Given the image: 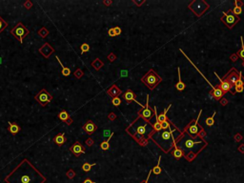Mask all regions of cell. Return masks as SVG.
Returning a JSON list of instances; mask_svg holds the SVG:
<instances>
[{"label":"cell","instance_id":"39","mask_svg":"<svg viewBox=\"0 0 244 183\" xmlns=\"http://www.w3.org/2000/svg\"><path fill=\"white\" fill-rule=\"evenodd\" d=\"M66 176H67L68 178H69V179H72V178L75 176V172L72 169H69L66 172Z\"/></svg>","mask_w":244,"mask_h":183},{"label":"cell","instance_id":"11","mask_svg":"<svg viewBox=\"0 0 244 183\" xmlns=\"http://www.w3.org/2000/svg\"><path fill=\"white\" fill-rule=\"evenodd\" d=\"M35 99L39 103L42 107H46L47 105L50 104L53 101V95L49 92H47L46 89H42L36 93L35 96Z\"/></svg>","mask_w":244,"mask_h":183},{"label":"cell","instance_id":"4","mask_svg":"<svg viewBox=\"0 0 244 183\" xmlns=\"http://www.w3.org/2000/svg\"><path fill=\"white\" fill-rule=\"evenodd\" d=\"M175 132L177 133V132H180V130L177 127H174V129L171 127L168 130H162L160 132L153 131L152 134L150 135V139H152L164 153L168 154L172 152L174 145H177V137L174 135Z\"/></svg>","mask_w":244,"mask_h":183},{"label":"cell","instance_id":"36","mask_svg":"<svg viewBox=\"0 0 244 183\" xmlns=\"http://www.w3.org/2000/svg\"><path fill=\"white\" fill-rule=\"evenodd\" d=\"M7 27H8V23L1 17V16H0V33H1Z\"/></svg>","mask_w":244,"mask_h":183},{"label":"cell","instance_id":"40","mask_svg":"<svg viewBox=\"0 0 244 183\" xmlns=\"http://www.w3.org/2000/svg\"><path fill=\"white\" fill-rule=\"evenodd\" d=\"M215 113H214V114L211 116V117H208L206 118V124L209 126V127H211L214 125V123H215V119H214V117H215Z\"/></svg>","mask_w":244,"mask_h":183},{"label":"cell","instance_id":"25","mask_svg":"<svg viewBox=\"0 0 244 183\" xmlns=\"http://www.w3.org/2000/svg\"><path fill=\"white\" fill-rule=\"evenodd\" d=\"M177 74H178V82L175 84V89H177V91H179V92H181V91H183L184 89H185V87H186V85L184 84L183 82H182V80H181V76H180V69H179V68H177Z\"/></svg>","mask_w":244,"mask_h":183},{"label":"cell","instance_id":"18","mask_svg":"<svg viewBox=\"0 0 244 183\" xmlns=\"http://www.w3.org/2000/svg\"><path fill=\"white\" fill-rule=\"evenodd\" d=\"M57 117L59 120L65 122L68 126H70L72 123V117H71V114H69V113H68L66 110H61L60 112H59Z\"/></svg>","mask_w":244,"mask_h":183},{"label":"cell","instance_id":"45","mask_svg":"<svg viewBox=\"0 0 244 183\" xmlns=\"http://www.w3.org/2000/svg\"><path fill=\"white\" fill-rule=\"evenodd\" d=\"M114 32H115V35H117H117H121V33H122V30H121V28H120V27H118V26H115V27H114Z\"/></svg>","mask_w":244,"mask_h":183},{"label":"cell","instance_id":"6","mask_svg":"<svg viewBox=\"0 0 244 183\" xmlns=\"http://www.w3.org/2000/svg\"><path fill=\"white\" fill-rule=\"evenodd\" d=\"M201 113H202V110L199 111L198 116L196 117L195 120H192L189 124L185 127V129L183 130V132H185V133L192 135V137H198V135H200V133H204L203 128L201 126H199V124H198V120H199Z\"/></svg>","mask_w":244,"mask_h":183},{"label":"cell","instance_id":"15","mask_svg":"<svg viewBox=\"0 0 244 183\" xmlns=\"http://www.w3.org/2000/svg\"><path fill=\"white\" fill-rule=\"evenodd\" d=\"M215 75L217 76V78L219 79V81H220L219 84H217V86L219 87L222 91H223V93H226L230 92L231 93H232V95H235V87L232 86V85H231L228 81H226V80H224V79H221L220 76H218L216 74H215Z\"/></svg>","mask_w":244,"mask_h":183},{"label":"cell","instance_id":"43","mask_svg":"<svg viewBox=\"0 0 244 183\" xmlns=\"http://www.w3.org/2000/svg\"><path fill=\"white\" fill-rule=\"evenodd\" d=\"M117 114H115L114 113H113V112L110 113V114H108V119H109V120H111V121H114L115 119H117Z\"/></svg>","mask_w":244,"mask_h":183},{"label":"cell","instance_id":"27","mask_svg":"<svg viewBox=\"0 0 244 183\" xmlns=\"http://www.w3.org/2000/svg\"><path fill=\"white\" fill-rule=\"evenodd\" d=\"M171 107H172V104H170V105L168 106V108H166L160 114H157V120L159 121L160 123L164 122V121H166V120H168V118H167L166 114L168 113V111H169V109H170Z\"/></svg>","mask_w":244,"mask_h":183},{"label":"cell","instance_id":"1","mask_svg":"<svg viewBox=\"0 0 244 183\" xmlns=\"http://www.w3.org/2000/svg\"><path fill=\"white\" fill-rule=\"evenodd\" d=\"M46 180L43 174L26 158L5 178L6 183H45Z\"/></svg>","mask_w":244,"mask_h":183},{"label":"cell","instance_id":"42","mask_svg":"<svg viewBox=\"0 0 244 183\" xmlns=\"http://www.w3.org/2000/svg\"><path fill=\"white\" fill-rule=\"evenodd\" d=\"M85 144L88 146V147H92L93 144H95V141H93V139L91 138V137H88V139L85 141Z\"/></svg>","mask_w":244,"mask_h":183},{"label":"cell","instance_id":"50","mask_svg":"<svg viewBox=\"0 0 244 183\" xmlns=\"http://www.w3.org/2000/svg\"><path fill=\"white\" fill-rule=\"evenodd\" d=\"M103 4L106 6H110V5H112L113 4V1H111V0L110 1H103Z\"/></svg>","mask_w":244,"mask_h":183},{"label":"cell","instance_id":"3","mask_svg":"<svg viewBox=\"0 0 244 183\" xmlns=\"http://www.w3.org/2000/svg\"><path fill=\"white\" fill-rule=\"evenodd\" d=\"M177 145L184 154H192L193 156L195 157L207 146V142L201 135L192 137L185 132H182L181 137L177 140Z\"/></svg>","mask_w":244,"mask_h":183},{"label":"cell","instance_id":"26","mask_svg":"<svg viewBox=\"0 0 244 183\" xmlns=\"http://www.w3.org/2000/svg\"><path fill=\"white\" fill-rule=\"evenodd\" d=\"M91 65H92V67L93 68V69L98 72V71H100L101 68L104 66V63H103V61H101L98 57H96L95 60L92 61Z\"/></svg>","mask_w":244,"mask_h":183},{"label":"cell","instance_id":"8","mask_svg":"<svg viewBox=\"0 0 244 183\" xmlns=\"http://www.w3.org/2000/svg\"><path fill=\"white\" fill-rule=\"evenodd\" d=\"M29 33H30V31L24 26V24L22 22H18L11 31V35H14L21 44L23 43V39Z\"/></svg>","mask_w":244,"mask_h":183},{"label":"cell","instance_id":"37","mask_svg":"<svg viewBox=\"0 0 244 183\" xmlns=\"http://www.w3.org/2000/svg\"><path fill=\"white\" fill-rule=\"evenodd\" d=\"M172 125H174V124H172V123L170 122L169 119H168V120H166V121L161 123L162 130H168L169 128H171V127H172Z\"/></svg>","mask_w":244,"mask_h":183},{"label":"cell","instance_id":"35","mask_svg":"<svg viewBox=\"0 0 244 183\" xmlns=\"http://www.w3.org/2000/svg\"><path fill=\"white\" fill-rule=\"evenodd\" d=\"M83 75H84V72L81 69H79V68L74 72V76H75V78H77V79H80Z\"/></svg>","mask_w":244,"mask_h":183},{"label":"cell","instance_id":"49","mask_svg":"<svg viewBox=\"0 0 244 183\" xmlns=\"http://www.w3.org/2000/svg\"><path fill=\"white\" fill-rule=\"evenodd\" d=\"M82 183H96V182H95V181H93V180H92L90 177H88V178H86V179H85Z\"/></svg>","mask_w":244,"mask_h":183},{"label":"cell","instance_id":"38","mask_svg":"<svg viewBox=\"0 0 244 183\" xmlns=\"http://www.w3.org/2000/svg\"><path fill=\"white\" fill-rule=\"evenodd\" d=\"M121 102L122 100L119 98V97H114V98H112V100H111V103H112L114 106H115V107H118L119 105L121 104Z\"/></svg>","mask_w":244,"mask_h":183},{"label":"cell","instance_id":"30","mask_svg":"<svg viewBox=\"0 0 244 183\" xmlns=\"http://www.w3.org/2000/svg\"><path fill=\"white\" fill-rule=\"evenodd\" d=\"M50 33V32L48 31V29L47 28H45V27H42L39 31L37 32V35H39L40 37H42V38H45L47 35H48Z\"/></svg>","mask_w":244,"mask_h":183},{"label":"cell","instance_id":"48","mask_svg":"<svg viewBox=\"0 0 244 183\" xmlns=\"http://www.w3.org/2000/svg\"><path fill=\"white\" fill-rule=\"evenodd\" d=\"M152 172H153V171H152V170H151V171H150V172H149V174H148V176H147V178H146V179H145L144 181H142V182H141V183H148V182H149V178H150V176H151V174H152Z\"/></svg>","mask_w":244,"mask_h":183},{"label":"cell","instance_id":"19","mask_svg":"<svg viewBox=\"0 0 244 183\" xmlns=\"http://www.w3.org/2000/svg\"><path fill=\"white\" fill-rule=\"evenodd\" d=\"M107 95H110L112 98H114V97H117L120 95H122V90L117 86V84H113L112 86H111V88H109L108 90H107Z\"/></svg>","mask_w":244,"mask_h":183},{"label":"cell","instance_id":"46","mask_svg":"<svg viewBox=\"0 0 244 183\" xmlns=\"http://www.w3.org/2000/svg\"><path fill=\"white\" fill-rule=\"evenodd\" d=\"M108 35H109V36H111V37H114V36H117V35H115V32H114V28H111V29H109V31H108Z\"/></svg>","mask_w":244,"mask_h":183},{"label":"cell","instance_id":"28","mask_svg":"<svg viewBox=\"0 0 244 183\" xmlns=\"http://www.w3.org/2000/svg\"><path fill=\"white\" fill-rule=\"evenodd\" d=\"M114 134V133H111V135L108 137V139L107 140H103L101 143H100V148H101V150H103V151H108L109 149H110V140L111 138L113 137V135Z\"/></svg>","mask_w":244,"mask_h":183},{"label":"cell","instance_id":"5","mask_svg":"<svg viewBox=\"0 0 244 183\" xmlns=\"http://www.w3.org/2000/svg\"><path fill=\"white\" fill-rule=\"evenodd\" d=\"M140 80L145 86L148 87L151 91H153L161 83L162 78H161V76H159L156 73L155 70L150 69L148 71V73L145 74L142 77H141Z\"/></svg>","mask_w":244,"mask_h":183},{"label":"cell","instance_id":"23","mask_svg":"<svg viewBox=\"0 0 244 183\" xmlns=\"http://www.w3.org/2000/svg\"><path fill=\"white\" fill-rule=\"evenodd\" d=\"M172 155L175 157L177 159L181 158V157H185V154L177 147V145H174V149L172 150Z\"/></svg>","mask_w":244,"mask_h":183},{"label":"cell","instance_id":"44","mask_svg":"<svg viewBox=\"0 0 244 183\" xmlns=\"http://www.w3.org/2000/svg\"><path fill=\"white\" fill-rule=\"evenodd\" d=\"M23 6H24L25 9L30 10V9H31V8L33 7V2L29 1V0H28V1H26V2H25V3L23 4Z\"/></svg>","mask_w":244,"mask_h":183},{"label":"cell","instance_id":"13","mask_svg":"<svg viewBox=\"0 0 244 183\" xmlns=\"http://www.w3.org/2000/svg\"><path fill=\"white\" fill-rule=\"evenodd\" d=\"M70 152L72 153V155L78 157V156H80V155L86 153V149H85V147L79 141L76 140V141L70 147Z\"/></svg>","mask_w":244,"mask_h":183},{"label":"cell","instance_id":"47","mask_svg":"<svg viewBox=\"0 0 244 183\" xmlns=\"http://www.w3.org/2000/svg\"><path fill=\"white\" fill-rule=\"evenodd\" d=\"M244 91V86H237L235 87V93H242Z\"/></svg>","mask_w":244,"mask_h":183},{"label":"cell","instance_id":"22","mask_svg":"<svg viewBox=\"0 0 244 183\" xmlns=\"http://www.w3.org/2000/svg\"><path fill=\"white\" fill-rule=\"evenodd\" d=\"M225 93H223V91H222L221 89L217 86V85L216 87H214V89H213V96L216 100H219L220 98L223 97Z\"/></svg>","mask_w":244,"mask_h":183},{"label":"cell","instance_id":"41","mask_svg":"<svg viewBox=\"0 0 244 183\" xmlns=\"http://www.w3.org/2000/svg\"><path fill=\"white\" fill-rule=\"evenodd\" d=\"M107 58H108V60H109L111 63H113V62H114L115 59H117V55H115L114 53H111V54H108V56H107Z\"/></svg>","mask_w":244,"mask_h":183},{"label":"cell","instance_id":"32","mask_svg":"<svg viewBox=\"0 0 244 183\" xmlns=\"http://www.w3.org/2000/svg\"><path fill=\"white\" fill-rule=\"evenodd\" d=\"M240 39H241V49L237 52V55L242 59V60H244V41H243L242 36H240Z\"/></svg>","mask_w":244,"mask_h":183},{"label":"cell","instance_id":"12","mask_svg":"<svg viewBox=\"0 0 244 183\" xmlns=\"http://www.w3.org/2000/svg\"><path fill=\"white\" fill-rule=\"evenodd\" d=\"M224 80L226 81H228L232 86H235V84L238 81L239 79V72H237V70L235 69V68H232V69L230 70L229 73H227L224 76Z\"/></svg>","mask_w":244,"mask_h":183},{"label":"cell","instance_id":"52","mask_svg":"<svg viewBox=\"0 0 244 183\" xmlns=\"http://www.w3.org/2000/svg\"><path fill=\"white\" fill-rule=\"evenodd\" d=\"M127 71H122L121 72V76H123V77H125V76H127Z\"/></svg>","mask_w":244,"mask_h":183},{"label":"cell","instance_id":"9","mask_svg":"<svg viewBox=\"0 0 244 183\" xmlns=\"http://www.w3.org/2000/svg\"><path fill=\"white\" fill-rule=\"evenodd\" d=\"M147 100H146V105L141 107V109L138 110V116L141 119H143L144 121L150 122L152 120V118L155 116V111H153L151 107L149 106V95H146Z\"/></svg>","mask_w":244,"mask_h":183},{"label":"cell","instance_id":"10","mask_svg":"<svg viewBox=\"0 0 244 183\" xmlns=\"http://www.w3.org/2000/svg\"><path fill=\"white\" fill-rule=\"evenodd\" d=\"M222 14H223V15L221 16L220 20L225 24V26H227L230 30L233 29L235 25L237 24L239 21H240V17H239L238 15L233 14L230 11L228 12H222Z\"/></svg>","mask_w":244,"mask_h":183},{"label":"cell","instance_id":"53","mask_svg":"<svg viewBox=\"0 0 244 183\" xmlns=\"http://www.w3.org/2000/svg\"><path fill=\"white\" fill-rule=\"evenodd\" d=\"M0 64H1V58H0Z\"/></svg>","mask_w":244,"mask_h":183},{"label":"cell","instance_id":"20","mask_svg":"<svg viewBox=\"0 0 244 183\" xmlns=\"http://www.w3.org/2000/svg\"><path fill=\"white\" fill-rule=\"evenodd\" d=\"M66 141H67V138L65 137V133H59L54 137V144H56L58 147H61Z\"/></svg>","mask_w":244,"mask_h":183},{"label":"cell","instance_id":"33","mask_svg":"<svg viewBox=\"0 0 244 183\" xmlns=\"http://www.w3.org/2000/svg\"><path fill=\"white\" fill-rule=\"evenodd\" d=\"M231 12H232L233 14H235V15H238V14H240L241 12H242V7H240V6H235V8L234 9H232V10H229Z\"/></svg>","mask_w":244,"mask_h":183},{"label":"cell","instance_id":"51","mask_svg":"<svg viewBox=\"0 0 244 183\" xmlns=\"http://www.w3.org/2000/svg\"><path fill=\"white\" fill-rule=\"evenodd\" d=\"M132 2H134L135 4H136V5H138V7H139V6H141V5H142V4H143V3H145V1H141V2H138V1H135V0H134V1H132Z\"/></svg>","mask_w":244,"mask_h":183},{"label":"cell","instance_id":"2","mask_svg":"<svg viewBox=\"0 0 244 183\" xmlns=\"http://www.w3.org/2000/svg\"><path fill=\"white\" fill-rule=\"evenodd\" d=\"M125 131L140 146L144 147L148 145L150 135L152 134L153 129L151 122H146L138 116L127 127Z\"/></svg>","mask_w":244,"mask_h":183},{"label":"cell","instance_id":"24","mask_svg":"<svg viewBox=\"0 0 244 183\" xmlns=\"http://www.w3.org/2000/svg\"><path fill=\"white\" fill-rule=\"evenodd\" d=\"M55 59H56V60L58 61V63H59V65L61 66V75H64V76H69L71 74H72V71H71V69L70 68H68V67H64L63 66V64H62V62L60 61V59H59V57L57 56V55H55Z\"/></svg>","mask_w":244,"mask_h":183},{"label":"cell","instance_id":"14","mask_svg":"<svg viewBox=\"0 0 244 183\" xmlns=\"http://www.w3.org/2000/svg\"><path fill=\"white\" fill-rule=\"evenodd\" d=\"M122 98L124 99V101H125L127 104H130L131 102L135 101V102H136V103H138V105H140L141 107H143V105L140 104L139 102H138V100H136V95L131 90V89H127V90L122 93Z\"/></svg>","mask_w":244,"mask_h":183},{"label":"cell","instance_id":"16","mask_svg":"<svg viewBox=\"0 0 244 183\" xmlns=\"http://www.w3.org/2000/svg\"><path fill=\"white\" fill-rule=\"evenodd\" d=\"M38 51H39V53L43 55L45 58H49L51 55L54 53V48L52 45H50V43L46 42V43H44V45L42 46L41 48H39V50Z\"/></svg>","mask_w":244,"mask_h":183},{"label":"cell","instance_id":"21","mask_svg":"<svg viewBox=\"0 0 244 183\" xmlns=\"http://www.w3.org/2000/svg\"><path fill=\"white\" fill-rule=\"evenodd\" d=\"M8 123H9V127H8V131H9L12 135H15L17 134L18 132L21 130L20 126L17 124V123L11 122V121H9Z\"/></svg>","mask_w":244,"mask_h":183},{"label":"cell","instance_id":"17","mask_svg":"<svg viewBox=\"0 0 244 183\" xmlns=\"http://www.w3.org/2000/svg\"><path fill=\"white\" fill-rule=\"evenodd\" d=\"M82 130L88 135H93L97 130V125L93 120H87L83 124Z\"/></svg>","mask_w":244,"mask_h":183},{"label":"cell","instance_id":"31","mask_svg":"<svg viewBox=\"0 0 244 183\" xmlns=\"http://www.w3.org/2000/svg\"><path fill=\"white\" fill-rule=\"evenodd\" d=\"M96 163L90 164V163H88V162H85V163H83V165H82V170H83L84 172L88 173V172L91 171L92 168L93 167V166H96Z\"/></svg>","mask_w":244,"mask_h":183},{"label":"cell","instance_id":"29","mask_svg":"<svg viewBox=\"0 0 244 183\" xmlns=\"http://www.w3.org/2000/svg\"><path fill=\"white\" fill-rule=\"evenodd\" d=\"M160 160H161V156H159V158H158V162L157 164L152 169L153 173L155 174H161V168H160Z\"/></svg>","mask_w":244,"mask_h":183},{"label":"cell","instance_id":"7","mask_svg":"<svg viewBox=\"0 0 244 183\" xmlns=\"http://www.w3.org/2000/svg\"><path fill=\"white\" fill-rule=\"evenodd\" d=\"M188 7H189V9L194 12L196 16H201L210 8L209 4L205 1H202V0L192 1Z\"/></svg>","mask_w":244,"mask_h":183},{"label":"cell","instance_id":"34","mask_svg":"<svg viewBox=\"0 0 244 183\" xmlns=\"http://www.w3.org/2000/svg\"><path fill=\"white\" fill-rule=\"evenodd\" d=\"M80 51H81V54H84L85 53H88L90 51V45L88 43H83L80 46Z\"/></svg>","mask_w":244,"mask_h":183}]
</instances>
